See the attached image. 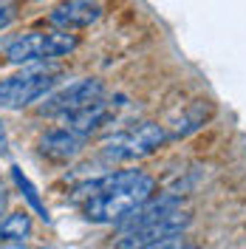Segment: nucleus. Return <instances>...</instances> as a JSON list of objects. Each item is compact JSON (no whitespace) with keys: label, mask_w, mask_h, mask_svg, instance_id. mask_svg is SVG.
Instances as JSON below:
<instances>
[{"label":"nucleus","mask_w":246,"mask_h":249,"mask_svg":"<svg viewBox=\"0 0 246 249\" xmlns=\"http://www.w3.org/2000/svg\"><path fill=\"white\" fill-rule=\"evenodd\" d=\"M0 249H29L26 241H0Z\"/></svg>","instance_id":"dca6fc26"},{"label":"nucleus","mask_w":246,"mask_h":249,"mask_svg":"<svg viewBox=\"0 0 246 249\" xmlns=\"http://www.w3.org/2000/svg\"><path fill=\"white\" fill-rule=\"evenodd\" d=\"M85 144H88V139L79 136V133H74V130L65 127V124L48 127L46 133L40 136V142H37L40 156L48 159V161H54V164H68V161H74L77 156H82Z\"/></svg>","instance_id":"6e6552de"},{"label":"nucleus","mask_w":246,"mask_h":249,"mask_svg":"<svg viewBox=\"0 0 246 249\" xmlns=\"http://www.w3.org/2000/svg\"><path fill=\"white\" fill-rule=\"evenodd\" d=\"M3 207H6V198H0V215H3ZM3 221V218H0Z\"/></svg>","instance_id":"f3484780"},{"label":"nucleus","mask_w":246,"mask_h":249,"mask_svg":"<svg viewBox=\"0 0 246 249\" xmlns=\"http://www.w3.org/2000/svg\"><path fill=\"white\" fill-rule=\"evenodd\" d=\"M31 215L26 210H15L0 221V241H26L31 235Z\"/></svg>","instance_id":"f8f14e48"},{"label":"nucleus","mask_w":246,"mask_h":249,"mask_svg":"<svg viewBox=\"0 0 246 249\" xmlns=\"http://www.w3.org/2000/svg\"><path fill=\"white\" fill-rule=\"evenodd\" d=\"M170 142L167 124L158 122H139L133 127H127L122 133L110 136L102 147H99V159L105 164H133L141 161L147 156L158 153Z\"/></svg>","instance_id":"7ed1b4c3"},{"label":"nucleus","mask_w":246,"mask_h":249,"mask_svg":"<svg viewBox=\"0 0 246 249\" xmlns=\"http://www.w3.org/2000/svg\"><path fill=\"white\" fill-rule=\"evenodd\" d=\"M215 116V105L210 102V99H193L190 105L181 108V113L173 119V124L167 127L170 133V142L176 139H187V136H193V133H198L204 124L210 122Z\"/></svg>","instance_id":"9d476101"},{"label":"nucleus","mask_w":246,"mask_h":249,"mask_svg":"<svg viewBox=\"0 0 246 249\" xmlns=\"http://www.w3.org/2000/svg\"><path fill=\"white\" fill-rule=\"evenodd\" d=\"M17 17V3L15 0H0V31H6Z\"/></svg>","instance_id":"ddd939ff"},{"label":"nucleus","mask_w":246,"mask_h":249,"mask_svg":"<svg viewBox=\"0 0 246 249\" xmlns=\"http://www.w3.org/2000/svg\"><path fill=\"white\" fill-rule=\"evenodd\" d=\"M108 93L105 82L99 77H82L74 79L68 85H57L51 93H46L40 102H37V113L40 116H51V119H62L65 113H74V110L91 105L96 99H102Z\"/></svg>","instance_id":"20e7f679"},{"label":"nucleus","mask_w":246,"mask_h":249,"mask_svg":"<svg viewBox=\"0 0 246 249\" xmlns=\"http://www.w3.org/2000/svg\"><path fill=\"white\" fill-rule=\"evenodd\" d=\"M184 207V196L181 193H158V196H150L147 201H141L139 207H133L127 215H122L113 227L119 232H130V230H139V227H147L158 218H164L167 213Z\"/></svg>","instance_id":"0eeeda50"},{"label":"nucleus","mask_w":246,"mask_h":249,"mask_svg":"<svg viewBox=\"0 0 246 249\" xmlns=\"http://www.w3.org/2000/svg\"><path fill=\"white\" fill-rule=\"evenodd\" d=\"M60 122L65 124V127H71L74 133L91 139L93 133H99L102 127H108L110 122H116V105L102 96V99H96V102H91V105L74 110V113H65Z\"/></svg>","instance_id":"1a4fd4ad"},{"label":"nucleus","mask_w":246,"mask_h":249,"mask_svg":"<svg viewBox=\"0 0 246 249\" xmlns=\"http://www.w3.org/2000/svg\"><path fill=\"white\" fill-rule=\"evenodd\" d=\"M60 68L51 62H31L23 65L17 74L0 79V108L3 110H23L37 105L46 93L60 85Z\"/></svg>","instance_id":"f257e3e1"},{"label":"nucleus","mask_w":246,"mask_h":249,"mask_svg":"<svg viewBox=\"0 0 246 249\" xmlns=\"http://www.w3.org/2000/svg\"><path fill=\"white\" fill-rule=\"evenodd\" d=\"M187 247V238L184 235H173V238H164V241H156V244H147L141 249H184Z\"/></svg>","instance_id":"4468645a"},{"label":"nucleus","mask_w":246,"mask_h":249,"mask_svg":"<svg viewBox=\"0 0 246 249\" xmlns=\"http://www.w3.org/2000/svg\"><path fill=\"white\" fill-rule=\"evenodd\" d=\"M105 17V3L102 0H62L48 12L46 23L54 29L65 31H82L96 26Z\"/></svg>","instance_id":"423d86ee"},{"label":"nucleus","mask_w":246,"mask_h":249,"mask_svg":"<svg viewBox=\"0 0 246 249\" xmlns=\"http://www.w3.org/2000/svg\"><path fill=\"white\" fill-rule=\"evenodd\" d=\"M6 60L12 65H31V62H51L46 57V31H26L15 37L6 48Z\"/></svg>","instance_id":"9b49d317"},{"label":"nucleus","mask_w":246,"mask_h":249,"mask_svg":"<svg viewBox=\"0 0 246 249\" xmlns=\"http://www.w3.org/2000/svg\"><path fill=\"white\" fill-rule=\"evenodd\" d=\"M193 224V215L187 213L184 207L167 213L164 218H158L147 227H139V230H130V232H119V241L113 249H141L147 244H156V241H164V238H173V235H184Z\"/></svg>","instance_id":"39448f33"},{"label":"nucleus","mask_w":246,"mask_h":249,"mask_svg":"<svg viewBox=\"0 0 246 249\" xmlns=\"http://www.w3.org/2000/svg\"><path fill=\"white\" fill-rule=\"evenodd\" d=\"M156 178L147 173H139L133 181L116 187L110 193H96L82 198V215L91 224H116L122 215H127L133 207L141 201H147L150 196H156Z\"/></svg>","instance_id":"f03ea898"},{"label":"nucleus","mask_w":246,"mask_h":249,"mask_svg":"<svg viewBox=\"0 0 246 249\" xmlns=\"http://www.w3.org/2000/svg\"><path fill=\"white\" fill-rule=\"evenodd\" d=\"M184 249H201V247H195V244H190V241H187V247Z\"/></svg>","instance_id":"a211bd4d"},{"label":"nucleus","mask_w":246,"mask_h":249,"mask_svg":"<svg viewBox=\"0 0 246 249\" xmlns=\"http://www.w3.org/2000/svg\"><path fill=\"white\" fill-rule=\"evenodd\" d=\"M3 193H6V190H3V181H0V198H6V196H3Z\"/></svg>","instance_id":"6ab92c4d"},{"label":"nucleus","mask_w":246,"mask_h":249,"mask_svg":"<svg viewBox=\"0 0 246 249\" xmlns=\"http://www.w3.org/2000/svg\"><path fill=\"white\" fill-rule=\"evenodd\" d=\"M9 153V133H6V124H3V119H0V156Z\"/></svg>","instance_id":"2eb2a0df"}]
</instances>
